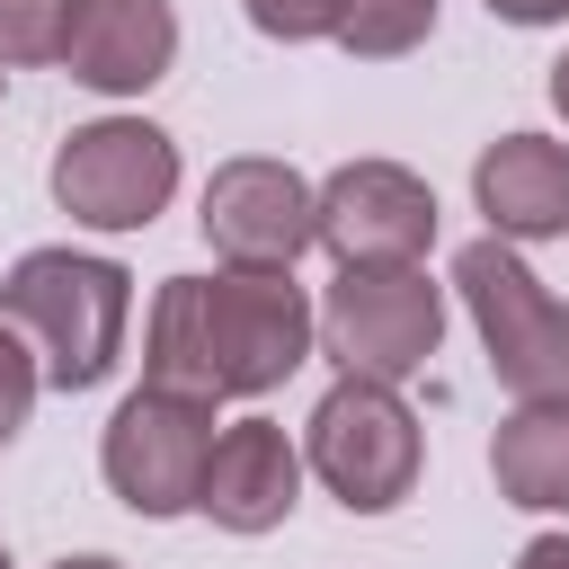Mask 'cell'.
Masks as SVG:
<instances>
[{"instance_id": "obj_1", "label": "cell", "mask_w": 569, "mask_h": 569, "mask_svg": "<svg viewBox=\"0 0 569 569\" xmlns=\"http://www.w3.org/2000/svg\"><path fill=\"white\" fill-rule=\"evenodd\" d=\"M320 338L311 293L293 267H222V276H169L142 320V382L196 391V400H267Z\"/></svg>"}, {"instance_id": "obj_2", "label": "cell", "mask_w": 569, "mask_h": 569, "mask_svg": "<svg viewBox=\"0 0 569 569\" xmlns=\"http://www.w3.org/2000/svg\"><path fill=\"white\" fill-rule=\"evenodd\" d=\"M0 320L36 347L44 391H98L124 365L133 329V276L89 249H27L0 276Z\"/></svg>"}, {"instance_id": "obj_3", "label": "cell", "mask_w": 569, "mask_h": 569, "mask_svg": "<svg viewBox=\"0 0 569 569\" xmlns=\"http://www.w3.org/2000/svg\"><path fill=\"white\" fill-rule=\"evenodd\" d=\"M302 462L320 471V489L347 507V516H391L409 489H418V462H427V436L400 400V382H373V373H338L302 427Z\"/></svg>"}, {"instance_id": "obj_4", "label": "cell", "mask_w": 569, "mask_h": 569, "mask_svg": "<svg viewBox=\"0 0 569 569\" xmlns=\"http://www.w3.org/2000/svg\"><path fill=\"white\" fill-rule=\"evenodd\" d=\"M453 293H462V311L489 347V373L516 400H569V302L516 258V240L480 231L453 258Z\"/></svg>"}, {"instance_id": "obj_5", "label": "cell", "mask_w": 569, "mask_h": 569, "mask_svg": "<svg viewBox=\"0 0 569 569\" xmlns=\"http://www.w3.org/2000/svg\"><path fill=\"white\" fill-rule=\"evenodd\" d=\"M213 400H196V391H160V382H142V391H124L116 400V418H107V436H98V471H107V489L133 507V516H187L196 507V489H204V462H213Z\"/></svg>"}, {"instance_id": "obj_6", "label": "cell", "mask_w": 569, "mask_h": 569, "mask_svg": "<svg viewBox=\"0 0 569 569\" xmlns=\"http://www.w3.org/2000/svg\"><path fill=\"white\" fill-rule=\"evenodd\" d=\"M178 196V142L142 116L71 124L53 151V204L89 231H151Z\"/></svg>"}, {"instance_id": "obj_7", "label": "cell", "mask_w": 569, "mask_h": 569, "mask_svg": "<svg viewBox=\"0 0 569 569\" xmlns=\"http://www.w3.org/2000/svg\"><path fill=\"white\" fill-rule=\"evenodd\" d=\"M320 347L338 356V373L409 382L445 347V284L427 267H338L320 302Z\"/></svg>"}, {"instance_id": "obj_8", "label": "cell", "mask_w": 569, "mask_h": 569, "mask_svg": "<svg viewBox=\"0 0 569 569\" xmlns=\"http://www.w3.org/2000/svg\"><path fill=\"white\" fill-rule=\"evenodd\" d=\"M204 240L231 258V267H293L311 240H320V187L293 169V160H267V151H240L204 178Z\"/></svg>"}, {"instance_id": "obj_9", "label": "cell", "mask_w": 569, "mask_h": 569, "mask_svg": "<svg viewBox=\"0 0 569 569\" xmlns=\"http://www.w3.org/2000/svg\"><path fill=\"white\" fill-rule=\"evenodd\" d=\"M436 240V187L400 160H347L320 178V249L338 267H418Z\"/></svg>"}, {"instance_id": "obj_10", "label": "cell", "mask_w": 569, "mask_h": 569, "mask_svg": "<svg viewBox=\"0 0 569 569\" xmlns=\"http://www.w3.org/2000/svg\"><path fill=\"white\" fill-rule=\"evenodd\" d=\"M293 507H302V453H293V436L276 418H231L213 436L196 516H213L222 533H276Z\"/></svg>"}, {"instance_id": "obj_11", "label": "cell", "mask_w": 569, "mask_h": 569, "mask_svg": "<svg viewBox=\"0 0 569 569\" xmlns=\"http://www.w3.org/2000/svg\"><path fill=\"white\" fill-rule=\"evenodd\" d=\"M178 62V9L169 0H80L62 36V71L98 98H142Z\"/></svg>"}, {"instance_id": "obj_12", "label": "cell", "mask_w": 569, "mask_h": 569, "mask_svg": "<svg viewBox=\"0 0 569 569\" xmlns=\"http://www.w3.org/2000/svg\"><path fill=\"white\" fill-rule=\"evenodd\" d=\"M471 204L516 249L569 240V142H551V133H498L471 160Z\"/></svg>"}, {"instance_id": "obj_13", "label": "cell", "mask_w": 569, "mask_h": 569, "mask_svg": "<svg viewBox=\"0 0 569 569\" xmlns=\"http://www.w3.org/2000/svg\"><path fill=\"white\" fill-rule=\"evenodd\" d=\"M489 480L525 516H569V400H516L489 436Z\"/></svg>"}, {"instance_id": "obj_14", "label": "cell", "mask_w": 569, "mask_h": 569, "mask_svg": "<svg viewBox=\"0 0 569 569\" xmlns=\"http://www.w3.org/2000/svg\"><path fill=\"white\" fill-rule=\"evenodd\" d=\"M427 36H436V0H347V27H338L356 62H400Z\"/></svg>"}, {"instance_id": "obj_15", "label": "cell", "mask_w": 569, "mask_h": 569, "mask_svg": "<svg viewBox=\"0 0 569 569\" xmlns=\"http://www.w3.org/2000/svg\"><path fill=\"white\" fill-rule=\"evenodd\" d=\"M80 0H0V62H62Z\"/></svg>"}, {"instance_id": "obj_16", "label": "cell", "mask_w": 569, "mask_h": 569, "mask_svg": "<svg viewBox=\"0 0 569 569\" xmlns=\"http://www.w3.org/2000/svg\"><path fill=\"white\" fill-rule=\"evenodd\" d=\"M240 9L276 44H320V36L338 44V27H347V0H240Z\"/></svg>"}, {"instance_id": "obj_17", "label": "cell", "mask_w": 569, "mask_h": 569, "mask_svg": "<svg viewBox=\"0 0 569 569\" xmlns=\"http://www.w3.org/2000/svg\"><path fill=\"white\" fill-rule=\"evenodd\" d=\"M36 391H44V365H36V347L0 320V445H18V427H27Z\"/></svg>"}, {"instance_id": "obj_18", "label": "cell", "mask_w": 569, "mask_h": 569, "mask_svg": "<svg viewBox=\"0 0 569 569\" xmlns=\"http://www.w3.org/2000/svg\"><path fill=\"white\" fill-rule=\"evenodd\" d=\"M489 18H507V27H569V0H489Z\"/></svg>"}, {"instance_id": "obj_19", "label": "cell", "mask_w": 569, "mask_h": 569, "mask_svg": "<svg viewBox=\"0 0 569 569\" xmlns=\"http://www.w3.org/2000/svg\"><path fill=\"white\" fill-rule=\"evenodd\" d=\"M516 569H569V533H533V542L516 551Z\"/></svg>"}, {"instance_id": "obj_20", "label": "cell", "mask_w": 569, "mask_h": 569, "mask_svg": "<svg viewBox=\"0 0 569 569\" xmlns=\"http://www.w3.org/2000/svg\"><path fill=\"white\" fill-rule=\"evenodd\" d=\"M53 569H124V560H107V551H71V560H53Z\"/></svg>"}, {"instance_id": "obj_21", "label": "cell", "mask_w": 569, "mask_h": 569, "mask_svg": "<svg viewBox=\"0 0 569 569\" xmlns=\"http://www.w3.org/2000/svg\"><path fill=\"white\" fill-rule=\"evenodd\" d=\"M551 107H560V116H569V53H560V62H551Z\"/></svg>"}, {"instance_id": "obj_22", "label": "cell", "mask_w": 569, "mask_h": 569, "mask_svg": "<svg viewBox=\"0 0 569 569\" xmlns=\"http://www.w3.org/2000/svg\"><path fill=\"white\" fill-rule=\"evenodd\" d=\"M0 89H9V62H0Z\"/></svg>"}, {"instance_id": "obj_23", "label": "cell", "mask_w": 569, "mask_h": 569, "mask_svg": "<svg viewBox=\"0 0 569 569\" xmlns=\"http://www.w3.org/2000/svg\"><path fill=\"white\" fill-rule=\"evenodd\" d=\"M0 569H18V560H9V551H0Z\"/></svg>"}]
</instances>
